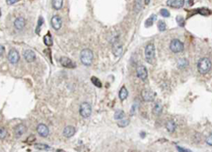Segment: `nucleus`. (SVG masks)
<instances>
[{
  "instance_id": "f03ea898",
  "label": "nucleus",
  "mask_w": 212,
  "mask_h": 152,
  "mask_svg": "<svg viewBox=\"0 0 212 152\" xmlns=\"http://www.w3.org/2000/svg\"><path fill=\"white\" fill-rule=\"evenodd\" d=\"M211 68V61L208 57L201 58L198 63V70L200 74H207Z\"/></svg>"
},
{
  "instance_id": "cd10ccee",
  "label": "nucleus",
  "mask_w": 212,
  "mask_h": 152,
  "mask_svg": "<svg viewBox=\"0 0 212 152\" xmlns=\"http://www.w3.org/2000/svg\"><path fill=\"white\" fill-rule=\"evenodd\" d=\"M158 28L159 31L161 32H163L165 31V30L167 29V25L164 21H162V20H160V21H158Z\"/></svg>"
},
{
  "instance_id": "f8f14e48",
  "label": "nucleus",
  "mask_w": 212,
  "mask_h": 152,
  "mask_svg": "<svg viewBox=\"0 0 212 152\" xmlns=\"http://www.w3.org/2000/svg\"><path fill=\"white\" fill-rule=\"evenodd\" d=\"M51 25H52V27L55 29V30H58L61 28L62 27V19L59 16H54L52 18H51Z\"/></svg>"
},
{
  "instance_id": "4468645a",
  "label": "nucleus",
  "mask_w": 212,
  "mask_h": 152,
  "mask_svg": "<svg viewBox=\"0 0 212 152\" xmlns=\"http://www.w3.org/2000/svg\"><path fill=\"white\" fill-rule=\"evenodd\" d=\"M26 130V128L24 124H18L14 129V134H15L16 138H18L20 137H22L25 134Z\"/></svg>"
},
{
  "instance_id": "9b49d317",
  "label": "nucleus",
  "mask_w": 212,
  "mask_h": 152,
  "mask_svg": "<svg viewBox=\"0 0 212 152\" xmlns=\"http://www.w3.org/2000/svg\"><path fill=\"white\" fill-rule=\"evenodd\" d=\"M185 4V0H168L167 6L173 8H181Z\"/></svg>"
},
{
  "instance_id": "dca6fc26",
  "label": "nucleus",
  "mask_w": 212,
  "mask_h": 152,
  "mask_svg": "<svg viewBox=\"0 0 212 152\" xmlns=\"http://www.w3.org/2000/svg\"><path fill=\"white\" fill-rule=\"evenodd\" d=\"M75 133H76V128L72 126H67L63 130V135L66 138H71L75 135Z\"/></svg>"
},
{
  "instance_id": "4c0bfd02",
  "label": "nucleus",
  "mask_w": 212,
  "mask_h": 152,
  "mask_svg": "<svg viewBox=\"0 0 212 152\" xmlns=\"http://www.w3.org/2000/svg\"><path fill=\"white\" fill-rule=\"evenodd\" d=\"M19 0H6V4L7 5H13L16 2H18Z\"/></svg>"
},
{
  "instance_id": "ddd939ff",
  "label": "nucleus",
  "mask_w": 212,
  "mask_h": 152,
  "mask_svg": "<svg viewBox=\"0 0 212 152\" xmlns=\"http://www.w3.org/2000/svg\"><path fill=\"white\" fill-rule=\"evenodd\" d=\"M37 131L39 134V136H41L42 138H47L49 134V129L48 128L44 125V124H39L37 128Z\"/></svg>"
},
{
  "instance_id": "4be33fe9",
  "label": "nucleus",
  "mask_w": 212,
  "mask_h": 152,
  "mask_svg": "<svg viewBox=\"0 0 212 152\" xmlns=\"http://www.w3.org/2000/svg\"><path fill=\"white\" fill-rule=\"evenodd\" d=\"M161 111H162V105H161L160 102H157L153 108V113L156 116H158V115H160Z\"/></svg>"
},
{
  "instance_id": "2eb2a0df",
  "label": "nucleus",
  "mask_w": 212,
  "mask_h": 152,
  "mask_svg": "<svg viewBox=\"0 0 212 152\" xmlns=\"http://www.w3.org/2000/svg\"><path fill=\"white\" fill-rule=\"evenodd\" d=\"M26 26V20L24 17L22 16H19L17 18L15 19L14 21V27H16V29L17 30H22Z\"/></svg>"
},
{
  "instance_id": "39448f33",
  "label": "nucleus",
  "mask_w": 212,
  "mask_h": 152,
  "mask_svg": "<svg viewBox=\"0 0 212 152\" xmlns=\"http://www.w3.org/2000/svg\"><path fill=\"white\" fill-rule=\"evenodd\" d=\"M92 113V108L90 106L89 103L87 102H83L81 105H80V108H79V114L81 115L82 118H87L90 117Z\"/></svg>"
},
{
  "instance_id": "bb28decb",
  "label": "nucleus",
  "mask_w": 212,
  "mask_h": 152,
  "mask_svg": "<svg viewBox=\"0 0 212 152\" xmlns=\"http://www.w3.org/2000/svg\"><path fill=\"white\" fill-rule=\"evenodd\" d=\"M91 81H92V83L97 87H102V83H101V81H100L97 77H91Z\"/></svg>"
},
{
  "instance_id": "7ed1b4c3",
  "label": "nucleus",
  "mask_w": 212,
  "mask_h": 152,
  "mask_svg": "<svg viewBox=\"0 0 212 152\" xmlns=\"http://www.w3.org/2000/svg\"><path fill=\"white\" fill-rule=\"evenodd\" d=\"M145 59L148 64H153L155 59V45L149 43L145 47Z\"/></svg>"
},
{
  "instance_id": "e433bc0d",
  "label": "nucleus",
  "mask_w": 212,
  "mask_h": 152,
  "mask_svg": "<svg viewBox=\"0 0 212 152\" xmlns=\"http://www.w3.org/2000/svg\"><path fill=\"white\" fill-rule=\"evenodd\" d=\"M206 141H207V143H208V146H212V135H209V136L207 138Z\"/></svg>"
},
{
  "instance_id": "c85d7f7f",
  "label": "nucleus",
  "mask_w": 212,
  "mask_h": 152,
  "mask_svg": "<svg viewBox=\"0 0 212 152\" xmlns=\"http://www.w3.org/2000/svg\"><path fill=\"white\" fill-rule=\"evenodd\" d=\"M141 8H142V0H136L135 3V11L136 13H138Z\"/></svg>"
},
{
  "instance_id": "c756f323",
  "label": "nucleus",
  "mask_w": 212,
  "mask_h": 152,
  "mask_svg": "<svg viewBox=\"0 0 212 152\" xmlns=\"http://www.w3.org/2000/svg\"><path fill=\"white\" fill-rule=\"evenodd\" d=\"M198 12L200 14V15H202V16H209L210 15V10L209 9H208V8H200V9H198Z\"/></svg>"
},
{
  "instance_id": "58836bf2",
  "label": "nucleus",
  "mask_w": 212,
  "mask_h": 152,
  "mask_svg": "<svg viewBox=\"0 0 212 152\" xmlns=\"http://www.w3.org/2000/svg\"><path fill=\"white\" fill-rule=\"evenodd\" d=\"M4 52H5V47H4V46L0 45V56H2V55L4 54Z\"/></svg>"
},
{
  "instance_id": "6ab92c4d",
  "label": "nucleus",
  "mask_w": 212,
  "mask_h": 152,
  "mask_svg": "<svg viewBox=\"0 0 212 152\" xmlns=\"http://www.w3.org/2000/svg\"><path fill=\"white\" fill-rule=\"evenodd\" d=\"M178 67L180 69H184L188 66V60L187 58H180L178 61Z\"/></svg>"
},
{
  "instance_id": "2f4dec72",
  "label": "nucleus",
  "mask_w": 212,
  "mask_h": 152,
  "mask_svg": "<svg viewBox=\"0 0 212 152\" xmlns=\"http://www.w3.org/2000/svg\"><path fill=\"white\" fill-rule=\"evenodd\" d=\"M177 22L179 27H184L185 25V19L182 16H177Z\"/></svg>"
},
{
  "instance_id": "79ce46f5",
  "label": "nucleus",
  "mask_w": 212,
  "mask_h": 152,
  "mask_svg": "<svg viewBox=\"0 0 212 152\" xmlns=\"http://www.w3.org/2000/svg\"><path fill=\"white\" fill-rule=\"evenodd\" d=\"M0 16H1V10H0Z\"/></svg>"
},
{
  "instance_id": "a19ab883",
  "label": "nucleus",
  "mask_w": 212,
  "mask_h": 152,
  "mask_svg": "<svg viewBox=\"0 0 212 152\" xmlns=\"http://www.w3.org/2000/svg\"><path fill=\"white\" fill-rule=\"evenodd\" d=\"M149 2H150V0H145V4H146V5L149 4Z\"/></svg>"
},
{
  "instance_id": "7c9ffc66",
  "label": "nucleus",
  "mask_w": 212,
  "mask_h": 152,
  "mask_svg": "<svg viewBox=\"0 0 212 152\" xmlns=\"http://www.w3.org/2000/svg\"><path fill=\"white\" fill-rule=\"evenodd\" d=\"M6 136H7V131H6V129L4 127L0 126V138H1V139L6 138Z\"/></svg>"
},
{
  "instance_id": "0eeeda50",
  "label": "nucleus",
  "mask_w": 212,
  "mask_h": 152,
  "mask_svg": "<svg viewBox=\"0 0 212 152\" xmlns=\"http://www.w3.org/2000/svg\"><path fill=\"white\" fill-rule=\"evenodd\" d=\"M137 76L141 80L145 81L147 79V77H148V70H147L146 67H144L142 65L138 66V68H137Z\"/></svg>"
},
{
  "instance_id": "b1692460",
  "label": "nucleus",
  "mask_w": 212,
  "mask_h": 152,
  "mask_svg": "<svg viewBox=\"0 0 212 152\" xmlns=\"http://www.w3.org/2000/svg\"><path fill=\"white\" fill-rule=\"evenodd\" d=\"M44 43H45L47 46H48V47H50V46H52V45H53L52 37H51V35H50L49 33H47V34L44 37Z\"/></svg>"
},
{
  "instance_id": "a211bd4d",
  "label": "nucleus",
  "mask_w": 212,
  "mask_h": 152,
  "mask_svg": "<svg viewBox=\"0 0 212 152\" xmlns=\"http://www.w3.org/2000/svg\"><path fill=\"white\" fill-rule=\"evenodd\" d=\"M176 128H177L176 122L174 120H172V119L168 120V122L166 123V128H167V130L168 131L169 133L174 132V131L176 130Z\"/></svg>"
},
{
  "instance_id": "393cba45",
  "label": "nucleus",
  "mask_w": 212,
  "mask_h": 152,
  "mask_svg": "<svg viewBox=\"0 0 212 152\" xmlns=\"http://www.w3.org/2000/svg\"><path fill=\"white\" fill-rule=\"evenodd\" d=\"M114 118H115V119H117V120L123 119V118H125V112H124L123 110L118 109V110H117L116 112H115Z\"/></svg>"
},
{
  "instance_id": "f257e3e1",
  "label": "nucleus",
  "mask_w": 212,
  "mask_h": 152,
  "mask_svg": "<svg viewBox=\"0 0 212 152\" xmlns=\"http://www.w3.org/2000/svg\"><path fill=\"white\" fill-rule=\"evenodd\" d=\"M93 59H94L93 52L88 48L83 49L81 51V53H80V60H81V62L87 67H88V66H90L92 64Z\"/></svg>"
},
{
  "instance_id": "9d476101",
  "label": "nucleus",
  "mask_w": 212,
  "mask_h": 152,
  "mask_svg": "<svg viewBox=\"0 0 212 152\" xmlns=\"http://www.w3.org/2000/svg\"><path fill=\"white\" fill-rule=\"evenodd\" d=\"M141 96H142L143 100L146 101V102H151V101H153L155 98V93L151 92L149 90H146V89L142 90Z\"/></svg>"
},
{
  "instance_id": "f704fd0d",
  "label": "nucleus",
  "mask_w": 212,
  "mask_h": 152,
  "mask_svg": "<svg viewBox=\"0 0 212 152\" xmlns=\"http://www.w3.org/2000/svg\"><path fill=\"white\" fill-rule=\"evenodd\" d=\"M43 24V18L42 17H39V20H38V25H37V30L36 32L37 34H39V30H40V27H41V25Z\"/></svg>"
},
{
  "instance_id": "412c9836",
  "label": "nucleus",
  "mask_w": 212,
  "mask_h": 152,
  "mask_svg": "<svg viewBox=\"0 0 212 152\" xmlns=\"http://www.w3.org/2000/svg\"><path fill=\"white\" fill-rule=\"evenodd\" d=\"M157 19V16L156 15H151L147 20H146V22H145V27H150L151 26H153L154 22H155V20Z\"/></svg>"
},
{
  "instance_id": "a878e982",
  "label": "nucleus",
  "mask_w": 212,
  "mask_h": 152,
  "mask_svg": "<svg viewBox=\"0 0 212 152\" xmlns=\"http://www.w3.org/2000/svg\"><path fill=\"white\" fill-rule=\"evenodd\" d=\"M35 148L40 150H51V148L46 144H36Z\"/></svg>"
},
{
  "instance_id": "72a5a7b5",
  "label": "nucleus",
  "mask_w": 212,
  "mask_h": 152,
  "mask_svg": "<svg viewBox=\"0 0 212 152\" xmlns=\"http://www.w3.org/2000/svg\"><path fill=\"white\" fill-rule=\"evenodd\" d=\"M160 15L162 16H164V17H169V16H170L169 11H168V9H165V8L160 10Z\"/></svg>"
},
{
  "instance_id": "c9c22d12",
  "label": "nucleus",
  "mask_w": 212,
  "mask_h": 152,
  "mask_svg": "<svg viewBox=\"0 0 212 152\" xmlns=\"http://www.w3.org/2000/svg\"><path fill=\"white\" fill-rule=\"evenodd\" d=\"M35 140H36V137H35L34 135H31L30 137H28V138H27V139H26V142L31 143V142H34Z\"/></svg>"
},
{
  "instance_id": "1a4fd4ad",
  "label": "nucleus",
  "mask_w": 212,
  "mask_h": 152,
  "mask_svg": "<svg viewBox=\"0 0 212 152\" xmlns=\"http://www.w3.org/2000/svg\"><path fill=\"white\" fill-rule=\"evenodd\" d=\"M59 62L64 67H67V68H74L76 67V64L72 61V60L66 57H62L60 58Z\"/></svg>"
},
{
  "instance_id": "473e14b6",
  "label": "nucleus",
  "mask_w": 212,
  "mask_h": 152,
  "mask_svg": "<svg viewBox=\"0 0 212 152\" xmlns=\"http://www.w3.org/2000/svg\"><path fill=\"white\" fill-rule=\"evenodd\" d=\"M128 124H129V120H128V119H124V120H121V121H119V122L117 123L118 127H120V128L127 127Z\"/></svg>"
},
{
  "instance_id": "6e6552de",
  "label": "nucleus",
  "mask_w": 212,
  "mask_h": 152,
  "mask_svg": "<svg viewBox=\"0 0 212 152\" xmlns=\"http://www.w3.org/2000/svg\"><path fill=\"white\" fill-rule=\"evenodd\" d=\"M112 50H113V54H114L116 57H119L121 54H122L123 47H122V44L117 41V39H116L115 42H113Z\"/></svg>"
},
{
  "instance_id": "423d86ee",
  "label": "nucleus",
  "mask_w": 212,
  "mask_h": 152,
  "mask_svg": "<svg viewBox=\"0 0 212 152\" xmlns=\"http://www.w3.org/2000/svg\"><path fill=\"white\" fill-rule=\"evenodd\" d=\"M7 58L11 64H16L19 61V54L16 49H11L8 53Z\"/></svg>"
},
{
  "instance_id": "5701e85b",
  "label": "nucleus",
  "mask_w": 212,
  "mask_h": 152,
  "mask_svg": "<svg viewBox=\"0 0 212 152\" xmlns=\"http://www.w3.org/2000/svg\"><path fill=\"white\" fill-rule=\"evenodd\" d=\"M52 6L56 10L61 9L63 6V0H52Z\"/></svg>"
},
{
  "instance_id": "20e7f679",
  "label": "nucleus",
  "mask_w": 212,
  "mask_h": 152,
  "mask_svg": "<svg viewBox=\"0 0 212 152\" xmlns=\"http://www.w3.org/2000/svg\"><path fill=\"white\" fill-rule=\"evenodd\" d=\"M169 47L173 53H180V52H182L184 49V44L181 42L179 39L175 38V39L171 40Z\"/></svg>"
},
{
  "instance_id": "aec40b11",
  "label": "nucleus",
  "mask_w": 212,
  "mask_h": 152,
  "mask_svg": "<svg viewBox=\"0 0 212 152\" xmlns=\"http://www.w3.org/2000/svg\"><path fill=\"white\" fill-rule=\"evenodd\" d=\"M127 95H128V91L127 89L125 87H122L119 91V98L121 101H124L127 98Z\"/></svg>"
},
{
  "instance_id": "ea45409f",
  "label": "nucleus",
  "mask_w": 212,
  "mask_h": 152,
  "mask_svg": "<svg viewBox=\"0 0 212 152\" xmlns=\"http://www.w3.org/2000/svg\"><path fill=\"white\" fill-rule=\"evenodd\" d=\"M177 148H178V149L179 151H185V152H188V151H190L189 149H186V148H180L179 146H177Z\"/></svg>"
},
{
  "instance_id": "f3484780",
  "label": "nucleus",
  "mask_w": 212,
  "mask_h": 152,
  "mask_svg": "<svg viewBox=\"0 0 212 152\" xmlns=\"http://www.w3.org/2000/svg\"><path fill=\"white\" fill-rule=\"evenodd\" d=\"M24 57L27 62L31 63V62L35 61L36 54L34 53V51H32V50H26L25 53H24Z\"/></svg>"
}]
</instances>
